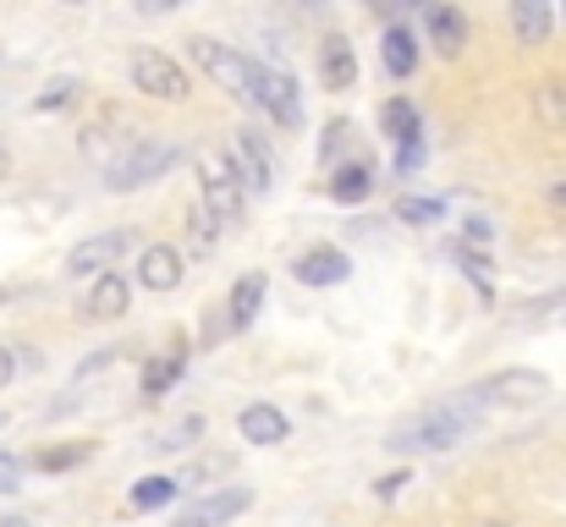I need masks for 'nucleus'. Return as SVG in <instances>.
Here are the masks:
<instances>
[{
    "mask_svg": "<svg viewBox=\"0 0 566 527\" xmlns=\"http://www.w3.org/2000/svg\"><path fill=\"white\" fill-rule=\"evenodd\" d=\"M177 495H182V484L171 473H149V478L133 484V512H166Z\"/></svg>",
    "mask_w": 566,
    "mask_h": 527,
    "instance_id": "aec40b11",
    "label": "nucleus"
},
{
    "mask_svg": "<svg viewBox=\"0 0 566 527\" xmlns=\"http://www.w3.org/2000/svg\"><path fill=\"white\" fill-rule=\"evenodd\" d=\"M319 72H325V88H353V83H358V55H353V44H347V39H325Z\"/></svg>",
    "mask_w": 566,
    "mask_h": 527,
    "instance_id": "a211bd4d",
    "label": "nucleus"
},
{
    "mask_svg": "<svg viewBox=\"0 0 566 527\" xmlns=\"http://www.w3.org/2000/svg\"><path fill=\"white\" fill-rule=\"evenodd\" d=\"M429 44H434L440 55H462V44H468V17H462L457 6H429Z\"/></svg>",
    "mask_w": 566,
    "mask_h": 527,
    "instance_id": "dca6fc26",
    "label": "nucleus"
},
{
    "mask_svg": "<svg viewBox=\"0 0 566 527\" xmlns=\"http://www.w3.org/2000/svg\"><path fill=\"white\" fill-rule=\"evenodd\" d=\"M264 292H270V281H264L259 270L237 275V286H231V297H226V330H248L253 314H259V303H264Z\"/></svg>",
    "mask_w": 566,
    "mask_h": 527,
    "instance_id": "ddd939ff",
    "label": "nucleus"
},
{
    "mask_svg": "<svg viewBox=\"0 0 566 527\" xmlns=\"http://www.w3.org/2000/svg\"><path fill=\"white\" fill-rule=\"evenodd\" d=\"M539 116L545 122H566V83H545L539 88Z\"/></svg>",
    "mask_w": 566,
    "mask_h": 527,
    "instance_id": "cd10ccee",
    "label": "nucleus"
},
{
    "mask_svg": "<svg viewBox=\"0 0 566 527\" xmlns=\"http://www.w3.org/2000/svg\"><path fill=\"white\" fill-rule=\"evenodd\" d=\"M253 506V489H214V495H203V500H192L188 517L198 527H226L231 517H242Z\"/></svg>",
    "mask_w": 566,
    "mask_h": 527,
    "instance_id": "4468645a",
    "label": "nucleus"
},
{
    "mask_svg": "<svg viewBox=\"0 0 566 527\" xmlns=\"http://www.w3.org/2000/svg\"><path fill=\"white\" fill-rule=\"evenodd\" d=\"M177 160H182V149H177V144H149V138H138L127 155H116V160H111L105 187H111V192H138V187H149L155 176L171 171Z\"/></svg>",
    "mask_w": 566,
    "mask_h": 527,
    "instance_id": "7ed1b4c3",
    "label": "nucleus"
},
{
    "mask_svg": "<svg viewBox=\"0 0 566 527\" xmlns=\"http://www.w3.org/2000/svg\"><path fill=\"white\" fill-rule=\"evenodd\" d=\"M231 171L242 181V192L264 198V192L275 187V155H270V144L253 138V133H237V138H231Z\"/></svg>",
    "mask_w": 566,
    "mask_h": 527,
    "instance_id": "0eeeda50",
    "label": "nucleus"
},
{
    "mask_svg": "<svg viewBox=\"0 0 566 527\" xmlns=\"http://www.w3.org/2000/svg\"><path fill=\"white\" fill-rule=\"evenodd\" d=\"M473 390H479L490 407H528V401H545V396H551V379H545L539 368H501V373L479 379Z\"/></svg>",
    "mask_w": 566,
    "mask_h": 527,
    "instance_id": "423d86ee",
    "label": "nucleus"
},
{
    "mask_svg": "<svg viewBox=\"0 0 566 527\" xmlns=\"http://www.w3.org/2000/svg\"><path fill=\"white\" fill-rule=\"evenodd\" d=\"M237 429H242V440H253V445H281V440H286V412L270 407V401H253V407H242Z\"/></svg>",
    "mask_w": 566,
    "mask_h": 527,
    "instance_id": "2eb2a0df",
    "label": "nucleus"
},
{
    "mask_svg": "<svg viewBox=\"0 0 566 527\" xmlns=\"http://www.w3.org/2000/svg\"><path fill=\"white\" fill-rule=\"evenodd\" d=\"M171 527H198V523H192V517H188V512H182V517H177V523H171Z\"/></svg>",
    "mask_w": 566,
    "mask_h": 527,
    "instance_id": "e433bc0d",
    "label": "nucleus"
},
{
    "mask_svg": "<svg viewBox=\"0 0 566 527\" xmlns=\"http://www.w3.org/2000/svg\"><path fill=\"white\" fill-rule=\"evenodd\" d=\"M379 122H385V138H396V144H407V138L423 133V122H418V110H412L407 99H385Z\"/></svg>",
    "mask_w": 566,
    "mask_h": 527,
    "instance_id": "5701e85b",
    "label": "nucleus"
},
{
    "mask_svg": "<svg viewBox=\"0 0 566 527\" xmlns=\"http://www.w3.org/2000/svg\"><path fill=\"white\" fill-rule=\"evenodd\" d=\"M562 11H566V0H562Z\"/></svg>",
    "mask_w": 566,
    "mask_h": 527,
    "instance_id": "79ce46f5",
    "label": "nucleus"
},
{
    "mask_svg": "<svg viewBox=\"0 0 566 527\" xmlns=\"http://www.w3.org/2000/svg\"><path fill=\"white\" fill-rule=\"evenodd\" d=\"M418 160H423V133L401 144V171H418Z\"/></svg>",
    "mask_w": 566,
    "mask_h": 527,
    "instance_id": "2f4dec72",
    "label": "nucleus"
},
{
    "mask_svg": "<svg viewBox=\"0 0 566 527\" xmlns=\"http://www.w3.org/2000/svg\"><path fill=\"white\" fill-rule=\"evenodd\" d=\"M369 192H375L369 166H342V171L331 176V198H336V203H364Z\"/></svg>",
    "mask_w": 566,
    "mask_h": 527,
    "instance_id": "4be33fe9",
    "label": "nucleus"
},
{
    "mask_svg": "<svg viewBox=\"0 0 566 527\" xmlns=\"http://www.w3.org/2000/svg\"><path fill=\"white\" fill-rule=\"evenodd\" d=\"M11 373H17V357H11V351L0 347V384H6V379H11Z\"/></svg>",
    "mask_w": 566,
    "mask_h": 527,
    "instance_id": "f704fd0d",
    "label": "nucleus"
},
{
    "mask_svg": "<svg viewBox=\"0 0 566 527\" xmlns=\"http://www.w3.org/2000/svg\"><path fill=\"white\" fill-rule=\"evenodd\" d=\"M0 527H28V523H22V517H6V523H0Z\"/></svg>",
    "mask_w": 566,
    "mask_h": 527,
    "instance_id": "4c0bfd02",
    "label": "nucleus"
},
{
    "mask_svg": "<svg viewBox=\"0 0 566 527\" xmlns=\"http://www.w3.org/2000/svg\"><path fill=\"white\" fill-rule=\"evenodd\" d=\"M401 484H407V473H390V478H379V484H375V495H379V500H390Z\"/></svg>",
    "mask_w": 566,
    "mask_h": 527,
    "instance_id": "72a5a7b5",
    "label": "nucleus"
},
{
    "mask_svg": "<svg viewBox=\"0 0 566 527\" xmlns=\"http://www.w3.org/2000/svg\"><path fill=\"white\" fill-rule=\"evenodd\" d=\"M72 94H77V77H55V83L33 99V110H61V105H72Z\"/></svg>",
    "mask_w": 566,
    "mask_h": 527,
    "instance_id": "a878e982",
    "label": "nucleus"
},
{
    "mask_svg": "<svg viewBox=\"0 0 566 527\" xmlns=\"http://www.w3.org/2000/svg\"><path fill=\"white\" fill-rule=\"evenodd\" d=\"M446 209H440V198H401L396 203V220H407V225H434Z\"/></svg>",
    "mask_w": 566,
    "mask_h": 527,
    "instance_id": "393cba45",
    "label": "nucleus"
},
{
    "mask_svg": "<svg viewBox=\"0 0 566 527\" xmlns=\"http://www.w3.org/2000/svg\"><path fill=\"white\" fill-rule=\"evenodd\" d=\"M0 176H11V149L0 144Z\"/></svg>",
    "mask_w": 566,
    "mask_h": 527,
    "instance_id": "c9c22d12",
    "label": "nucleus"
},
{
    "mask_svg": "<svg viewBox=\"0 0 566 527\" xmlns=\"http://www.w3.org/2000/svg\"><path fill=\"white\" fill-rule=\"evenodd\" d=\"M177 6H188V0H138L144 17H166V11H177Z\"/></svg>",
    "mask_w": 566,
    "mask_h": 527,
    "instance_id": "473e14b6",
    "label": "nucleus"
},
{
    "mask_svg": "<svg viewBox=\"0 0 566 527\" xmlns=\"http://www.w3.org/2000/svg\"><path fill=\"white\" fill-rule=\"evenodd\" d=\"M556 203H566V187H556Z\"/></svg>",
    "mask_w": 566,
    "mask_h": 527,
    "instance_id": "58836bf2",
    "label": "nucleus"
},
{
    "mask_svg": "<svg viewBox=\"0 0 566 527\" xmlns=\"http://www.w3.org/2000/svg\"><path fill=\"white\" fill-rule=\"evenodd\" d=\"M292 275H297L303 286L325 292V286H342V281L353 275V259H347L342 247H308V253L292 264Z\"/></svg>",
    "mask_w": 566,
    "mask_h": 527,
    "instance_id": "9d476101",
    "label": "nucleus"
},
{
    "mask_svg": "<svg viewBox=\"0 0 566 527\" xmlns=\"http://www.w3.org/2000/svg\"><path fill=\"white\" fill-rule=\"evenodd\" d=\"M209 247H214V214L198 209L192 214V253H209Z\"/></svg>",
    "mask_w": 566,
    "mask_h": 527,
    "instance_id": "c85d7f7f",
    "label": "nucleus"
},
{
    "mask_svg": "<svg viewBox=\"0 0 566 527\" xmlns=\"http://www.w3.org/2000/svg\"><path fill=\"white\" fill-rule=\"evenodd\" d=\"M484 412H490V401L468 384V390H457V396H446V401H434V407L401 418V423L385 434V445H390L396 456H434V451L462 445V440L484 423Z\"/></svg>",
    "mask_w": 566,
    "mask_h": 527,
    "instance_id": "f257e3e1",
    "label": "nucleus"
},
{
    "mask_svg": "<svg viewBox=\"0 0 566 527\" xmlns=\"http://www.w3.org/2000/svg\"><path fill=\"white\" fill-rule=\"evenodd\" d=\"M127 247H133V231H99V236H88L66 253V270L72 275H105L111 264L127 259Z\"/></svg>",
    "mask_w": 566,
    "mask_h": 527,
    "instance_id": "6e6552de",
    "label": "nucleus"
},
{
    "mask_svg": "<svg viewBox=\"0 0 566 527\" xmlns=\"http://www.w3.org/2000/svg\"><path fill=\"white\" fill-rule=\"evenodd\" d=\"M490 527H512V523H490Z\"/></svg>",
    "mask_w": 566,
    "mask_h": 527,
    "instance_id": "ea45409f",
    "label": "nucleus"
},
{
    "mask_svg": "<svg viewBox=\"0 0 566 527\" xmlns=\"http://www.w3.org/2000/svg\"><path fill=\"white\" fill-rule=\"evenodd\" d=\"M457 259H462V270H468V281H479V292L490 297V259H484L479 247H457Z\"/></svg>",
    "mask_w": 566,
    "mask_h": 527,
    "instance_id": "bb28decb",
    "label": "nucleus"
},
{
    "mask_svg": "<svg viewBox=\"0 0 566 527\" xmlns=\"http://www.w3.org/2000/svg\"><path fill=\"white\" fill-rule=\"evenodd\" d=\"M182 275H188L182 247H171V242L144 247V259H138V281H144L149 292H177V286H182Z\"/></svg>",
    "mask_w": 566,
    "mask_h": 527,
    "instance_id": "9b49d317",
    "label": "nucleus"
},
{
    "mask_svg": "<svg viewBox=\"0 0 566 527\" xmlns=\"http://www.w3.org/2000/svg\"><path fill=\"white\" fill-rule=\"evenodd\" d=\"M512 28L523 44H545L551 39V0H512Z\"/></svg>",
    "mask_w": 566,
    "mask_h": 527,
    "instance_id": "6ab92c4d",
    "label": "nucleus"
},
{
    "mask_svg": "<svg viewBox=\"0 0 566 527\" xmlns=\"http://www.w3.org/2000/svg\"><path fill=\"white\" fill-rule=\"evenodd\" d=\"M203 209L214 214V220H226V225H237L242 220V209H248V192H242V181L231 171V160H220V155H203Z\"/></svg>",
    "mask_w": 566,
    "mask_h": 527,
    "instance_id": "39448f33",
    "label": "nucleus"
},
{
    "mask_svg": "<svg viewBox=\"0 0 566 527\" xmlns=\"http://www.w3.org/2000/svg\"><path fill=\"white\" fill-rule=\"evenodd\" d=\"M66 6H83V0H66Z\"/></svg>",
    "mask_w": 566,
    "mask_h": 527,
    "instance_id": "a19ab883",
    "label": "nucleus"
},
{
    "mask_svg": "<svg viewBox=\"0 0 566 527\" xmlns=\"http://www.w3.org/2000/svg\"><path fill=\"white\" fill-rule=\"evenodd\" d=\"M83 456H88V445H50V451L33 456V467H39V473H66V467H77Z\"/></svg>",
    "mask_w": 566,
    "mask_h": 527,
    "instance_id": "b1692460",
    "label": "nucleus"
},
{
    "mask_svg": "<svg viewBox=\"0 0 566 527\" xmlns=\"http://www.w3.org/2000/svg\"><path fill=\"white\" fill-rule=\"evenodd\" d=\"M17 489H22V462L0 451V495H17Z\"/></svg>",
    "mask_w": 566,
    "mask_h": 527,
    "instance_id": "c756f323",
    "label": "nucleus"
},
{
    "mask_svg": "<svg viewBox=\"0 0 566 527\" xmlns=\"http://www.w3.org/2000/svg\"><path fill=\"white\" fill-rule=\"evenodd\" d=\"M127 303H133V286L122 281V270H105V275H94L83 308H88V319H122Z\"/></svg>",
    "mask_w": 566,
    "mask_h": 527,
    "instance_id": "f8f14e48",
    "label": "nucleus"
},
{
    "mask_svg": "<svg viewBox=\"0 0 566 527\" xmlns=\"http://www.w3.org/2000/svg\"><path fill=\"white\" fill-rule=\"evenodd\" d=\"M182 368H188V351H171V357H155L149 368H144V396L155 401V396H166L177 379H182Z\"/></svg>",
    "mask_w": 566,
    "mask_h": 527,
    "instance_id": "412c9836",
    "label": "nucleus"
},
{
    "mask_svg": "<svg viewBox=\"0 0 566 527\" xmlns=\"http://www.w3.org/2000/svg\"><path fill=\"white\" fill-rule=\"evenodd\" d=\"M192 434H198V418H188V423H177L160 445H171V451H182V445H192Z\"/></svg>",
    "mask_w": 566,
    "mask_h": 527,
    "instance_id": "7c9ffc66",
    "label": "nucleus"
},
{
    "mask_svg": "<svg viewBox=\"0 0 566 527\" xmlns=\"http://www.w3.org/2000/svg\"><path fill=\"white\" fill-rule=\"evenodd\" d=\"M259 110L275 122V127H297L303 122V99H297V83L286 77V72H275V66H264V77H259Z\"/></svg>",
    "mask_w": 566,
    "mask_h": 527,
    "instance_id": "1a4fd4ad",
    "label": "nucleus"
},
{
    "mask_svg": "<svg viewBox=\"0 0 566 527\" xmlns=\"http://www.w3.org/2000/svg\"><path fill=\"white\" fill-rule=\"evenodd\" d=\"M379 61H385L390 77H412V66H418V39H412V28L390 22V28H385V44H379Z\"/></svg>",
    "mask_w": 566,
    "mask_h": 527,
    "instance_id": "f3484780",
    "label": "nucleus"
},
{
    "mask_svg": "<svg viewBox=\"0 0 566 527\" xmlns=\"http://www.w3.org/2000/svg\"><path fill=\"white\" fill-rule=\"evenodd\" d=\"M133 88H144L149 99H171V105H182L192 94L188 72H182L166 50H138V55H133Z\"/></svg>",
    "mask_w": 566,
    "mask_h": 527,
    "instance_id": "20e7f679",
    "label": "nucleus"
},
{
    "mask_svg": "<svg viewBox=\"0 0 566 527\" xmlns=\"http://www.w3.org/2000/svg\"><path fill=\"white\" fill-rule=\"evenodd\" d=\"M192 61L237 99V105H259V77H264V61L231 50V44H214V39H198L192 44Z\"/></svg>",
    "mask_w": 566,
    "mask_h": 527,
    "instance_id": "f03ea898",
    "label": "nucleus"
}]
</instances>
